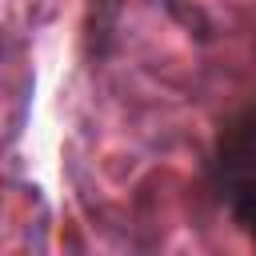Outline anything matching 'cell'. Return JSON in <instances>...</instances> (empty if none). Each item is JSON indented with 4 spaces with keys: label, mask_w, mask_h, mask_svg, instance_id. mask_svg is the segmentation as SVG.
I'll list each match as a JSON object with an SVG mask.
<instances>
[{
    "label": "cell",
    "mask_w": 256,
    "mask_h": 256,
    "mask_svg": "<svg viewBox=\"0 0 256 256\" xmlns=\"http://www.w3.org/2000/svg\"><path fill=\"white\" fill-rule=\"evenodd\" d=\"M212 188L236 228L256 240V104L224 120L212 148Z\"/></svg>",
    "instance_id": "6da1fadb"
}]
</instances>
